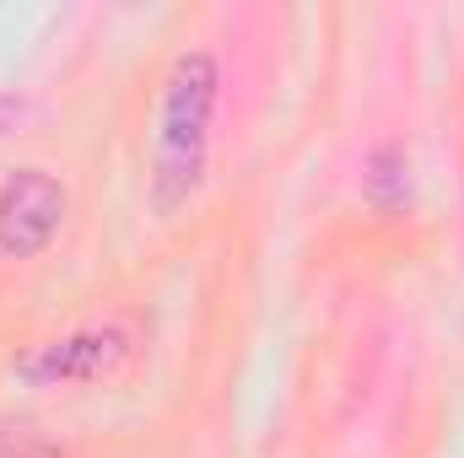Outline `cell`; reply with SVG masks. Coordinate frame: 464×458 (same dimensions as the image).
<instances>
[{
    "label": "cell",
    "mask_w": 464,
    "mask_h": 458,
    "mask_svg": "<svg viewBox=\"0 0 464 458\" xmlns=\"http://www.w3.org/2000/svg\"><path fill=\"white\" fill-rule=\"evenodd\" d=\"M362 195L372 211L400 216L416 200V173H411V146L405 140H378L362 162Z\"/></svg>",
    "instance_id": "4"
},
{
    "label": "cell",
    "mask_w": 464,
    "mask_h": 458,
    "mask_svg": "<svg viewBox=\"0 0 464 458\" xmlns=\"http://www.w3.org/2000/svg\"><path fill=\"white\" fill-rule=\"evenodd\" d=\"M130 356V329L119 324H87V329H71V335H54V340L33 345L11 361V372L33 388H54V383H98L109 377L119 361Z\"/></svg>",
    "instance_id": "2"
},
{
    "label": "cell",
    "mask_w": 464,
    "mask_h": 458,
    "mask_svg": "<svg viewBox=\"0 0 464 458\" xmlns=\"http://www.w3.org/2000/svg\"><path fill=\"white\" fill-rule=\"evenodd\" d=\"M27 114V103L16 98V92H0V135H11L16 129V119Z\"/></svg>",
    "instance_id": "6"
},
{
    "label": "cell",
    "mask_w": 464,
    "mask_h": 458,
    "mask_svg": "<svg viewBox=\"0 0 464 458\" xmlns=\"http://www.w3.org/2000/svg\"><path fill=\"white\" fill-rule=\"evenodd\" d=\"M0 458H65V448L33 421H0Z\"/></svg>",
    "instance_id": "5"
},
{
    "label": "cell",
    "mask_w": 464,
    "mask_h": 458,
    "mask_svg": "<svg viewBox=\"0 0 464 458\" xmlns=\"http://www.w3.org/2000/svg\"><path fill=\"white\" fill-rule=\"evenodd\" d=\"M65 184L49 167H16L0 184V253L38 259L65 227Z\"/></svg>",
    "instance_id": "3"
},
{
    "label": "cell",
    "mask_w": 464,
    "mask_h": 458,
    "mask_svg": "<svg viewBox=\"0 0 464 458\" xmlns=\"http://www.w3.org/2000/svg\"><path fill=\"white\" fill-rule=\"evenodd\" d=\"M222 98V65L211 49H184L157 92L151 119V205L173 216L211 167V119Z\"/></svg>",
    "instance_id": "1"
}]
</instances>
